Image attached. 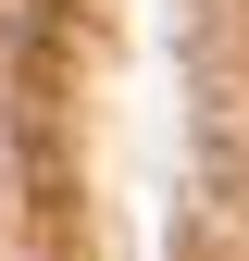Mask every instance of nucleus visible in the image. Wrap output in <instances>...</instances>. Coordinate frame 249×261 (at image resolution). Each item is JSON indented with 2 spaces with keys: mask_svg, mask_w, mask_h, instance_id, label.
I'll return each instance as SVG.
<instances>
[]
</instances>
